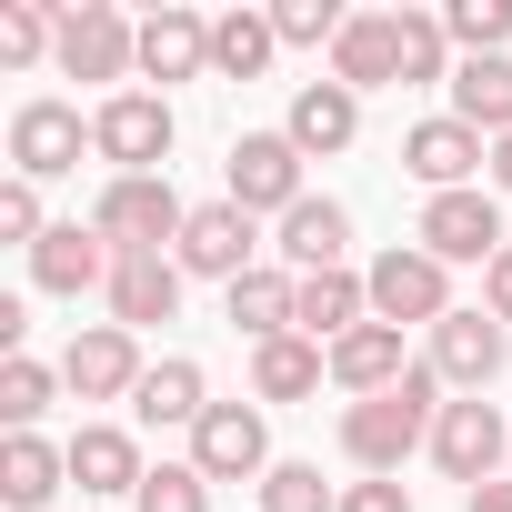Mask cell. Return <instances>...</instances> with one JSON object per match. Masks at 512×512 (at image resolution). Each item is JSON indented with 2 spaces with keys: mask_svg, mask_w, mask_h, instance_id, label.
I'll use <instances>...</instances> for the list:
<instances>
[{
  "mask_svg": "<svg viewBox=\"0 0 512 512\" xmlns=\"http://www.w3.org/2000/svg\"><path fill=\"white\" fill-rule=\"evenodd\" d=\"M71 482H81V492H141L151 462H141V442H131L121 422H81V432H71Z\"/></svg>",
  "mask_w": 512,
  "mask_h": 512,
  "instance_id": "obj_20",
  "label": "cell"
},
{
  "mask_svg": "<svg viewBox=\"0 0 512 512\" xmlns=\"http://www.w3.org/2000/svg\"><path fill=\"white\" fill-rule=\"evenodd\" d=\"M141 81H211V21L201 11H151L141 21Z\"/></svg>",
  "mask_w": 512,
  "mask_h": 512,
  "instance_id": "obj_17",
  "label": "cell"
},
{
  "mask_svg": "<svg viewBox=\"0 0 512 512\" xmlns=\"http://www.w3.org/2000/svg\"><path fill=\"white\" fill-rule=\"evenodd\" d=\"M292 302H302V272H241L231 292H221V312H231V332H251V342H282L292 332Z\"/></svg>",
  "mask_w": 512,
  "mask_h": 512,
  "instance_id": "obj_23",
  "label": "cell"
},
{
  "mask_svg": "<svg viewBox=\"0 0 512 512\" xmlns=\"http://www.w3.org/2000/svg\"><path fill=\"white\" fill-rule=\"evenodd\" d=\"M181 191H171V171H141V181H111L101 201H91V231L111 241V251H171L181 241Z\"/></svg>",
  "mask_w": 512,
  "mask_h": 512,
  "instance_id": "obj_3",
  "label": "cell"
},
{
  "mask_svg": "<svg viewBox=\"0 0 512 512\" xmlns=\"http://www.w3.org/2000/svg\"><path fill=\"white\" fill-rule=\"evenodd\" d=\"M322 372H332V352H322V342H302V332L251 342V392H262V402H312V392H322Z\"/></svg>",
  "mask_w": 512,
  "mask_h": 512,
  "instance_id": "obj_24",
  "label": "cell"
},
{
  "mask_svg": "<svg viewBox=\"0 0 512 512\" xmlns=\"http://www.w3.org/2000/svg\"><path fill=\"white\" fill-rule=\"evenodd\" d=\"M61 482H71V442H41V432L0 442V502H11V512H41Z\"/></svg>",
  "mask_w": 512,
  "mask_h": 512,
  "instance_id": "obj_21",
  "label": "cell"
},
{
  "mask_svg": "<svg viewBox=\"0 0 512 512\" xmlns=\"http://www.w3.org/2000/svg\"><path fill=\"white\" fill-rule=\"evenodd\" d=\"M332 81L362 101V91H382V81H402V51H392V11H362V21H342V41H332Z\"/></svg>",
  "mask_w": 512,
  "mask_h": 512,
  "instance_id": "obj_22",
  "label": "cell"
},
{
  "mask_svg": "<svg viewBox=\"0 0 512 512\" xmlns=\"http://www.w3.org/2000/svg\"><path fill=\"white\" fill-rule=\"evenodd\" d=\"M131 412H141V422H161V432H191V422L211 412L201 362H181V352H171V362H151V372H141V392H131Z\"/></svg>",
  "mask_w": 512,
  "mask_h": 512,
  "instance_id": "obj_25",
  "label": "cell"
},
{
  "mask_svg": "<svg viewBox=\"0 0 512 512\" xmlns=\"http://www.w3.org/2000/svg\"><path fill=\"white\" fill-rule=\"evenodd\" d=\"M492 191H512V141H492V171H482Z\"/></svg>",
  "mask_w": 512,
  "mask_h": 512,
  "instance_id": "obj_40",
  "label": "cell"
},
{
  "mask_svg": "<svg viewBox=\"0 0 512 512\" xmlns=\"http://www.w3.org/2000/svg\"><path fill=\"white\" fill-rule=\"evenodd\" d=\"M402 171L422 181V191H482V171H492V141L472 131V121H412L402 131Z\"/></svg>",
  "mask_w": 512,
  "mask_h": 512,
  "instance_id": "obj_11",
  "label": "cell"
},
{
  "mask_svg": "<svg viewBox=\"0 0 512 512\" xmlns=\"http://www.w3.org/2000/svg\"><path fill=\"white\" fill-rule=\"evenodd\" d=\"M402 372H412V352H402V332H392V322H362V332H342V342H332V382H342L352 402L392 392Z\"/></svg>",
  "mask_w": 512,
  "mask_h": 512,
  "instance_id": "obj_19",
  "label": "cell"
},
{
  "mask_svg": "<svg viewBox=\"0 0 512 512\" xmlns=\"http://www.w3.org/2000/svg\"><path fill=\"white\" fill-rule=\"evenodd\" d=\"M71 81H131L141 71V21H121L111 0H81L61 11V51H51Z\"/></svg>",
  "mask_w": 512,
  "mask_h": 512,
  "instance_id": "obj_8",
  "label": "cell"
},
{
  "mask_svg": "<svg viewBox=\"0 0 512 512\" xmlns=\"http://www.w3.org/2000/svg\"><path fill=\"white\" fill-rule=\"evenodd\" d=\"M251 251H262V231H251V211H241V201H201V211L181 221V241H171V262L231 292L241 272H262V262H251Z\"/></svg>",
  "mask_w": 512,
  "mask_h": 512,
  "instance_id": "obj_9",
  "label": "cell"
},
{
  "mask_svg": "<svg viewBox=\"0 0 512 512\" xmlns=\"http://www.w3.org/2000/svg\"><path fill=\"white\" fill-rule=\"evenodd\" d=\"M392 51H402V81H452V31H442V11H392Z\"/></svg>",
  "mask_w": 512,
  "mask_h": 512,
  "instance_id": "obj_29",
  "label": "cell"
},
{
  "mask_svg": "<svg viewBox=\"0 0 512 512\" xmlns=\"http://www.w3.org/2000/svg\"><path fill=\"white\" fill-rule=\"evenodd\" d=\"M432 422H442V372H432V362H412L392 392H372V402H352V412H342V452H352L372 482H402V462L432 442Z\"/></svg>",
  "mask_w": 512,
  "mask_h": 512,
  "instance_id": "obj_1",
  "label": "cell"
},
{
  "mask_svg": "<svg viewBox=\"0 0 512 512\" xmlns=\"http://www.w3.org/2000/svg\"><path fill=\"white\" fill-rule=\"evenodd\" d=\"M352 131H362V101H352L342 81H302V91H292V121H282V141H292L302 161H332V151H352Z\"/></svg>",
  "mask_w": 512,
  "mask_h": 512,
  "instance_id": "obj_18",
  "label": "cell"
},
{
  "mask_svg": "<svg viewBox=\"0 0 512 512\" xmlns=\"http://www.w3.org/2000/svg\"><path fill=\"white\" fill-rule=\"evenodd\" d=\"M412 241L432 251L442 272H452V262H482V272H492V251H502L512 231H502V201H492V191H432Z\"/></svg>",
  "mask_w": 512,
  "mask_h": 512,
  "instance_id": "obj_7",
  "label": "cell"
},
{
  "mask_svg": "<svg viewBox=\"0 0 512 512\" xmlns=\"http://www.w3.org/2000/svg\"><path fill=\"white\" fill-rule=\"evenodd\" d=\"M91 151L111 161V181L161 171V161H171V101H161V91H111V101L91 111Z\"/></svg>",
  "mask_w": 512,
  "mask_h": 512,
  "instance_id": "obj_2",
  "label": "cell"
},
{
  "mask_svg": "<svg viewBox=\"0 0 512 512\" xmlns=\"http://www.w3.org/2000/svg\"><path fill=\"white\" fill-rule=\"evenodd\" d=\"M432 462L452 472V482H502L512 472V422L482 402V392H462V402H442V422H432Z\"/></svg>",
  "mask_w": 512,
  "mask_h": 512,
  "instance_id": "obj_5",
  "label": "cell"
},
{
  "mask_svg": "<svg viewBox=\"0 0 512 512\" xmlns=\"http://www.w3.org/2000/svg\"><path fill=\"white\" fill-rule=\"evenodd\" d=\"M482 312H492V322H512V241L492 251V272H482Z\"/></svg>",
  "mask_w": 512,
  "mask_h": 512,
  "instance_id": "obj_37",
  "label": "cell"
},
{
  "mask_svg": "<svg viewBox=\"0 0 512 512\" xmlns=\"http://www.w3.org/2000/svg\"><path fill=\"white\" fill-rule=\"evenodd\" d=\"M181 262H171V251H121V262H111V322L121 332H141V322H171L181 312Z\"/></svg>",
  "mask_w": 512,
  "mask_h": 512,
  "instance_id": "obj_16",
  "label": "cell"
},
{
  "mask_svg": "<svg viewBox=\"0 0 512 512\" xmlns=\"http://www.w3.org/2000/svg\"><path fill=\"white\" fill-rule=\"evenodd\" d=\"M272 51H282L272 11H221V21H211V81H262Z\"/></svg>",
  "mask_w": 512,
  "mask_h": 512,
  "instance_id": "obj_28",
  "label": "cell"
},
{
  "mask_svg": "<svg viewBox=\"0 0 512 512\" xmlns=\"http://www.w3.org/2000/svg\"><path fill=\"white\" fill-rule=\"evenodd\" d=\"M41 51H61V11H41V0H0V61L31 71Z\"/></svg>",
  "mask_w": 512,
  "mask_h": 512,
  "instance_id": "obj_31",
  "label": "cell"
},
{
  "mask_svg": "<svg viewBox=\"0 0 512 512\" xmlns=\"http://www.w3.org/2000/svg\"><path fill=\"white\" fill-rule=\"evenodd\" d=\"M462 512H512V472H502V482H482V492H472Z\"/></svg>",
  "mask_w": 512,
  "mask_h": 512,
  "instance_id": "obj_39",
  "label": "cell"
},
{
  "mask_svg": "<svg viewBox=\"0 0 512 512\" xmlns=\"http://www.w3.org/2000/svg\"><path fill=\"white\" fill-rule=\"evenodd\" d=\"M111 262H121V251H111L101 231L51 221V241L31 251V282H41V292H61V302H81V292H111Z\"/></svg>",
  "mask_w": 512,
  "mask_h": 512,
  "instance_id": "obj_15",
  "label": "cell"
},
{
  "mask_svg": "<svg viewBox=\"0 0 512 512\" xmlns=\"http://www.w3.org/2000/svg\"><path fill=\"white\" fill-rule=\"evenodd\" d=\"M131 512H211V482L191 462H151V482L131 492Z\"/></svg>",
  "mask_w": 512,
  "mask_h": 512,
  "instance_id": "obj_34",
  "label": "cell"
},
{
  "mask_svg": "<svg viewBox=\"0 0 512 512\" xmlns=\"http://www.w3.org/2000/svg\"><path fill=\"white\" fill-rule=\"evenodd\" d=\"M141 342L121 332V322H91V332H71V352H61V382L81 392V402H131L141 392Z\"/></svg>",
  "mask_w": 512,
  "mask_h": 512,
  "instance_id": "obj_13",
  "label": "cell"
},
{
  "mask_svg": "<svg viewBox=\"0 0 512 512\" xmlns=\"http://www.w3.org/2000/svg\"><path fill=\"white\" fill-rule=\"evenodd\" d=\"M51 392H61V372H51V362H31V352L0 362V422H11V432H31V422L51 412Z\"/></svg>",
  "mask_w": 512,
  "mask_h": 512,
  "instance_id": "obj_30",
  "label": "cell"
},
{
  "mask_svg": "<svg viewBox=\"0 0 512 512\" xmlns=\"http://www.w3.org/2000/svg\"><path fill=\"white\" fill-rule=\"evenodd\" d=\"M81 151H91V121L71 101H21L11 111V181H61V171H81Z\"/></svg>",
  "mask_w": 512,
  "mask_h": 512,
  "instance_id": "obj_10",
  "label": "cell"
},
{
  "mask_svg": "<svg viewBox=\"0 0 512 512\" xmlns=\"http://www.w3.org/2000/svg\"><path fill=\"white\" fill-rule=\"evenodd\" d=\"M191 472H201V482H262V472H272L262 402H211V412L191 422Z\"/></svg>",
  "mask_w": 512,
  "mask_h": 512,
  "instance_id": "obj_6",
  "label": "cell"
},
{
  "mask_svg": "<svg viewBox=\"0 0 512 512\" xmlns=\"http://www.w3.org/2000/svg\"><path fill=\"white\" fill-rule=\"evenodd\" d=\"M0 241H21V251L51 241V221H41V181H0Z\"/></svg>",
  "mask_w": 512,
  "mask_h": 512,
  "instance_id": "obj_36",
  "label": "cell"
},
{
  "mask_svg": "<svg viewBox=\"0 0 512 512\" xmlns=\"http://www.w3.org/2000/svg\"><path fill=\"white\" fill-rule=\"evenodd\" d=\"M342 512H412V492H402V482H352Z\"/></svg>",
  "mask_w": 512,
  "mask_h": 512,
  "instance_id": "obj_38",
  "label": "cell"
},
{
  "mask_svg": "<svg viewBox=\"0 0 512 512\" xmlns=\"http://www.w3.org/2000/svg\"><path fill=\"white\" fill-rule=\"evenodd\" d=\"M262 512H342V492L322 482V462H272L262 472Z\"/></svg>",
  "mask_w": 512,
  "mask_h": 512,
  "instance_id": "obj_32",
  "label": "cell"
},
{
  "mask_svg": "<svg viewBox=\"0 0 512 512\" xmlns=\"http://www.w3.org/2000/svg\"><path fill=\"white\" fill-rule=\"evenodd\" d=\"M221 201H241V211H302V201H312V191H302V151H292L282 131H241Z\"/></svg>",
  "mask_w": 512,
  "mask_h": 512,
  "instance_id": "obj_12",
  "label": "cell"
},
{
  "mask_svg": "<svg viewBox=\"0 0 512 512\" xmlns=\"http://www.w3.org/2000/svg\"><path fill=\"white\" fill-rule=\"evenodd\" d=\"M342 251H352V211H342V201L282 211V262H292V272H342Z\"/></svg>",
  "mask_w": 512,
  "mask_h": 512,
  "instance_id": "obj_27",
  "label": "cell"
},
{
  "mask_svg": "<svg viewBox=\"0 0 512 512\" xmlns=\"http://www.w3.org/2000/svg\"><path fill=\"white\" fill-rule=\"evenodd\" d=\"M362 282H372V322H392V332H402V322H422V332H432V322H452V272L432 262L422 241H392Z\"/></svg>",
  "mask_w": 512,
  "mask_h": 512,
  "instance_id": "obj_4",
  "label": "cell"
},
{
  "mask_svg": "<svg viewBox=\"0 0 512 512\" xmlns=\"http://www.w3.org/2000/svg\"><path fill=\"white\" fill-rule=\"evenodd\" d=\"M452 121H472L482 141H512V51L452 71Z\"/></svg>",
  "mask_w": 512,
  "mask_h": 512,
  "instance_id": "obj_26",
  "label": "cell"
},
{
  "mask_svg": "<svg viewBox=\"0 0 512 512\" xmlns=\"http://www.w3.org/2000/svg\"><path fill=\"white\" fill-rule=\"evenodd\" d=\"M442 31H452L472 61H492V51L512 41V0H452V11H442Z\"/></svg>",
  "mask_w": 512,
  "mask_h": 512,
  "instance_id": "obj_33",
  "label": "cell"
},
{
  "mask_svg": "<svg viewBox=\"0 0 512 512\" xmlns=\"http://www.w3.org/2000/svg\"><path fill=\"white\" fill-rule=\"evenodd\" d=\"M502 362H512V332H502L492 312H452V322H432V372H442L452 392H492Z\"/></svg>",
  "mask_w": 512,
  "mask_h": 512,
  "instance_id": "obj_14",
  "label": "cell"
},
{
  "mask_svg": "<svg viewBox=\"0 0 512 512\" xmlns=\"http://www.w3.org/2000/svg\"><path fill=\"white\" fill-rule=\"evenodd\" d=\"M272 31H282L292 51H322V41H342V0H282Z\"/></svg>",
  "mask_w": 512,
  "mask_h": 512,
  "instance_id": "obj_35",
  "label": "cell"
}]
</instances>
